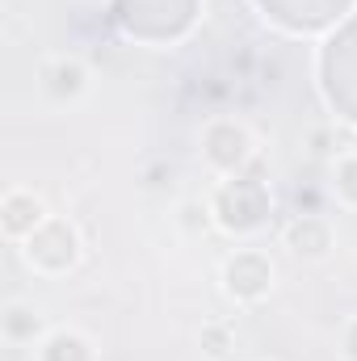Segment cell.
Instances as JSON below:
<instances>
[{
    "mask_svg": "<svg viewBox=\"0 0 357 361\" xmlns=\"http://www.w3.org/2000/svg\"><path fill=\"white\" fill-rule=\"evenodd\" d=\"M21 257H25L30 269L42 273V277H59V273L76 269V261H80V231H76V223L51 214V219L21 244Z\"/></svg>",
    "mask_w": 357,
    "mask_h": 361,
    "instance_id": "6da1fadb",
    "label": "cell"
},
{
    "mask_svg": "<svg viewBox=\"0 0 357 361\" xmlns=\"http://www.w3.org/2000/svg\"><path fill=\"white\" fill-rule=\"evenodd\" d=\"M202 160L223 177H240L253 160V130L240 118H210L202 126Z\"/></svg>",
    "mask_w": 357,
    "mask_h": 361,
    "instance_id": "7a4b0ae2",
    "label": "cell"
},
{
    "mask_svg": "<svg viewBox=\"0 0 357 361\" xmlns=\"http://www.w3.org/2000/svg\"><path fill=\"white\" fill-rule=\"evenodd\" d=\"M219 281H223V294L240 307H257L261 298L273 294V261H269L261 248H236L223 269H219Z\"/></svg>",
    "mask_w": 357,
    "mask_h": 361,
    "instance_id": "3957f363",
    "label": "cell"
},
{
    "mask_svg": "<svg viewBox=\"0 0 357 361\" xmlns=\"http://www.w3.org/2000/svg\"><path fill=\"white\" fill-rule=\"evenodd\" d=\"M210 219L214 223H223L231 210H240L236 219H231V235H248V231H257L261 223H265V214H269V197L253 185V180H244V177H223L219 185H214V193H210Z\"/></svg>",
    "mask_w": 357,
    "mask_h": 361,
    "instance_id": "277c9868",
    "label": "cell"
},
{
    "mask_svg": "<svg viewBox=\"0 0 357 361\" xmlns=\"http://www.w3.org/2000/svg\"><path fill=\"white\" fill-rule=\"evenodd\" d=\"M282 248L294 257V261H328L332 248H337V231L324 214H294L286 227H282Z\"/></svg>",
    "mask_w": 357,
    "mask_h": 361,
    "instance_id": "5b68a950",
    "label": "cell"
},
{
    "mask_svg": "<svg viewBox=\"0 0 357 361\" xmlns=\"http://www.w3.org/2000/svg\"><path fill=\"white\" fill-rule=\"evenodd\" d=\"M51 219V210H47V202L34 193V189H8L4 193V202H0V223H4V235L8 240H17V244H25L42 223Z\"/></svg>",
    "mask_w": 357,
    "mask_h": 361,
    "instance_id": "8992f818",
    "label": "cell"
},
{
    "mask_svg": "<svg viewBox=\"0 0 357 361\" xmlns=\"http://www.w3.org/2000/svg\"><path fill=\"white\" fill-rule=\"evenodd\" d=\"M38 80H42V92H47L51 101L72 105V101H80V97L89 92L92 76H89V68H85V59H76V55H55V59L42 63Z\"/></svg>",
    "mask_w": 357,
    "mask_h": 361,
    "instance_id": "52a82bcc",
    "label": "cell"
},
{
    "mask_svg": "<svg viewBox=\"0 0 357 361\" xmlns=\"http://www.w3.org/2000/svg\"><path fill=\"white\" fill-rule=\"evenodd\" d=\"M0 336L8 341V345H34L38 336H42V315H38V307L34 302H25V298H8L4 302V311H0Z\"/></svg>",
    "mask_w": 357,
    "mask_h": 361,
    "instance_id": "ba28073f",
    "label": "cell"
},
{
    "mask_svg": "<svg viewBox=\"0 0 357 361\" xmlns=\"http://www.w3.org/2000/svg\"><path fill=\"white\" fill-rule=\"evenodd\" d=\"M38 361H97V353H92V345L80 336V332L59 328V332L42 336V345H38Z\"/></svg>",
    "mask_w": 357,
    "mask_h": 361,
    "instance_id": "9c48e42d",
    "label": "cell"
},
{
    "mask_svg": "<svg viewBox=\"0 0 357 361\" xmlns=\"http://www.w3.org/2000/svg\"><path fill=\"white\" fill-rule=\"evenodd\" d=\"M328 189H332L337 206H345V210H357V152H345V156H337Z\"/></svg>",
    "mask_w": 357,
    "mask_h": 361,
    "instance_id": "30bf717a",
    "label": "cell"
},
{
    "mask_svg": "<svg viewBox=\"0 0 357 361\" xmlns=\"http://www.w3.org/2000/svg\"><path fill=\"white\" fill-rule=\"evenodd\" d=\"M202 353L210 361H227V353L236 349V328L231 324H223V319H210L206 328H202Z\"/></svg>",
    "mask_w": 357,
    "mask_h": 361,
    "instance_id": "8fae6325",
    "label": "cell"
}]
</instances>
